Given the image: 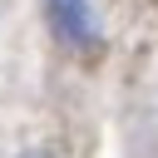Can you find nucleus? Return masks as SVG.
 Here are the masks:
<instances>
[{"instance_id": "f257e3e1", "label": "nucleus", "mask_w": 158, "mask_h": 158, "mask_svg": "<svg viewBox=\"0 0 158 158\" xmlns=\"http://www.w3.org/2000/svg\"><path fill=\"white\" fill-rule=\"evenodd\" d=\"M44 10H49L54 35L69 49H94L99 44V10H94V0H44Z\"/></svg>"}]
</instances>
